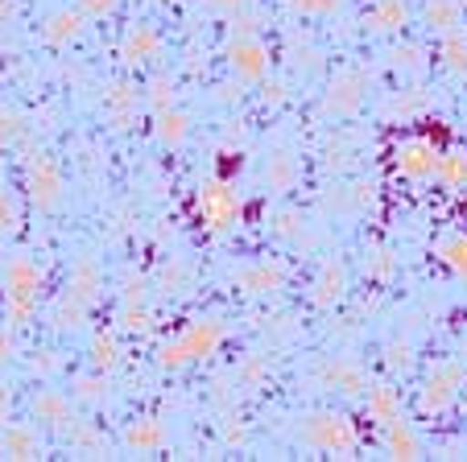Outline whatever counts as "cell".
Wrapping results in <instances>:
<instances>
[{
    "label": "cell",
    "instance_id": "1",
    "mask_svg": "<svg viewBox=\"0 0 467 462\" xmlns=\"http://www.w3.org/2000/svg\"><path fill=\"white\" fill-rule=\"evenodd\" d=\"M37 297H42V269L29 256H13L5 264V323L13 331H26L37 318Z\"/></svg>",
    "mask_w": 467,
    "mask_h": 462
},
{
    "label": "cell",
    "instance_id": "2",
    "mask_svg": "<svg viewBox=\"0 0 467 462\" xmlns=\"http://www.w3.org/2000/svg\"><path fill=\"white\" fill-rule=\"evenodd\" d=\"M223 339H228V331H223L215 318H194V323H186L174 339L161 343L158 364L166 367V372H178V367L194 364V359H212L215 351L223 347Z\"/></svg>",
    "mask_w": 467,
    "mask_h": 462
},
{
    "label": "cell",
    "instance_id": "3",
    "mask_svg": "<svg viewBox=\"0 0 467 462\" xmlns=\"http://www.w3.org/2000/svg\"><path fill=\"white\" fill-rule=\"evenodd\" d=\"M194 215H199V223L207 231H228L244 215V199H240V190L228 178H207L199 186V194H194Z\"/></svg>",
    "mask_w": 467,
    "mask_h": 462
},
{
    "label": "cell",
    "instance_id": "4",
    "mask_svg": "<svg viewBox=\"0 0 467 462\" xmlns=\"http://www.w3.org/2000/svg\"><path fill=\"white\" fill-rule=\"evenodd\" d=\"M302 446L348 458V454L360 446V434H356L352 417H344V413H336V409H323V413H310L306 417V426H302Z\"/></svg>",
    "mask_w": 467,
    "mask_h": 462
},
{
    "label": "cell",
    "instance_id": "5",
    "mask_svg": "<svg viewBox=\"0 0 467 462\" xmlns=\"http://www.w3.org/2000/svg\"><path fill=\"white\" fill-rule=\"evenodd\" d=\"M223 58H228L232 75L240 83H265L269 70H274V50L261 34H232L223 46Z\"/></svg>",
    "mask_w": 467,
    "mask_h": 462
},
{
    "label": "cell",
    "instance_id": "6",
    "mask_svg": "<svg viewBox=\"0 0 467 462\" xmlns=\"http://www.w3.org/2000/svg\"><path fill=\"white\" fill-rule=\"evenodd\" d=\"M467 384V367L455 364V359H439V364H431V372H426L422 380V393H418V409L426 413V417H434V413H447L451 405L459 401V388Z\"/></svg>",
    "mask_w": 467,
    "mask_h": 462
},
{
    "label": "cell",
    "instance_id": "7",
    "mask_svg": "<svg viewBox=\"0 0 467 462\" xmlns=\"http://www.w3.org/2000/svg\"><path fill=\"white\" fill-rule=\"evenodd\" d=\"M26 194L34 210H54L67 194V174H62V161L54 153H34L26 161Z\"/></svg>",
    "mask_w": 467,
    "mask_h": 462
},
{
    "label": "cell",
    "instance_id": "8",
    "mask_svg": "<svg viewBox=\"0 0 467 462\" xmlns=\"http://www.w3.org/2000/svg\"><path fill=\"white\" fill-rule=\"evenodd\" d=\"M368 87H372L368 70H360V67L339 70L336 79L327 83L323 116H331V120H348V116H356L364 108V99H368Z\"/></svg>",
    "mask_w": 467,
    "mask_h": 462
},
{
    "label": "cell",
    "instance_id": "9",
    "mask_svg": "<svg viewBox=\"0 0 467 462\" xmlns=\"http://www.w3.org/2000/svg\"><path fill=\"white\" fill-rule=\"evenodd\" d=\"M439 153L442 149L434 145L431 137H406L393 149V169L406 178V182H426V178H434Z\"/></svg>",
    "mask_w": 467,
    "mask_h": 462
},
{
    "label": "cell",
    "instance_id": "10",
    "mask_svg": "<svg viewBox=\"0 0 467 462\" xmlns=\"http://www.w3.org/2000/svg\"><path fill=\"white\" fill-rule=\"evenodd\" d=\"M29 413H34V421L42 429H58V434L79 426V417H75V393H62V388H37L29 396Z\"/></svg>",
    "mask_w": 467,
    "mask_h": 462
},
{
    "label": "cell",
    "instance_id": "11",
    "mask_svg": "<svg viewBox=\"0 0 467 462\" xmlns=\"http://www.w3.org/2000/svg\"><path fill=\"white\" fill-rule=\"evenodd\" d=\"M161 50H166V37H161V29L150 26V21L129 26L124 37H120V62L124 67H150V62L161 58Z\"/></svg>",
    "mask_w": 467,
    "mask_h": 462
},
{
    "label": "cell",
    "instance_id": "12",
    "mask_svg": "<svg viewBox=\"0 0 467 462\" xmlns=\"http://www.w3.org/2000/svg\"><path fill=\"white\" fill-rule=\"evenodd\" d=\"M46 442H42V426H29V421H5L0 426V454L13 462L26 458H42Z\"/></svg>",
    "mask_w": 467,
    "mask_h": 462
},
{
    "label": "cell",
    "instance_id": "13",
    "mask_svg": "<svg viewBox=\"0 0 467 462\" xmlns=\"http://www.w3.org/2000/svg\"><path fill=\"white\" fill-rule=\"evenodd\" d=\"M318 380H323V388H331V393H344V396H364L368 393V372H364L356 359H327L323 367H318Z\"/></svg>",
    "mask_w": 467,
    "mask_h": 462
},
{
    "label": "cell",
    "instance_id": "14",
    "mask_svg": "<svg viewBox=\"0 0 467 462\" xmlns=\"http://www.w3.org/2000/svg\"><path fill=\"white\" fill-rule=\"evenodd\" d=\"M348 293V269L344 261H336V256H327L323 264H318L315 281H310V302L318 305V310H331V305H339Z\"/></svg>",
    "mask_w": 467,
    "mask_h": 462
},
{
    "label": "cell",
    "instance_id": "15",
    "mask_svg": "<svg viewBox=\"0 0 467 462\" xmlns=\"http://www.w3.org/2000/svg\"><path fill=\"white\" fill-rule=\"evenodd\" d=\"M145 104V91H137L132 83H112L104 91V116L112 120V128H132L137 116H141Z\"/></svg>",
    "mask_w": 467,
    "mask_h": 462
},
{
    "label": "cell",
    "instance_id": "16",
    "mask_svg": "<svg viewBox=\"0 0 467 462\" xmlns=\"http://www.w3.org/2000/svg\"><path fill=\"white\" fill-rule=\"evenodd\" d=\"M282 285H285V269L277 261H253V264H240L236 269V289H244L248 297L277 293Z\"/></svg>",
    "mask_w": 467,
    "mask_h": 462
},
{
    "label": "cell",
    "instance_id": "17",
    "mask_svg": "<svg viewBox=\"0 0 467 462\" xmlns=\"http://www.w3.org/2000/svg\"><path fill=\"white\" fill-rule=\"evenodd\" d=\"M88 13L75 5V9H58V13H50V17L42 21V42L46 46H54V50H62V46H71V42H79L83 37V29H88Z\"/></svg>",
    "mask_w": 467,
    "mask_h": 462
},
{
    "label": "cell",
    "instance_id": "18",
    "mask_svg": "<svg viewBox=\"0 0 467 462\" xmlns=\"http://www.w3.org/2000/svg\"><path fill=\"white\" fill-rule=\"evenodd\" d=\"M364 417L385 429L389 421L401 417V393H397L393 384H368V393H364Z\"/></svg>",
    "mask_w": 467,
    "mask_h": 462
},
{
    "label": "cell",
    "instance_id": "19",
    "mask_svg": "<svg viewBox=\"0 0 467 462\" xmlns=\"http://www.w3.org/2000/svg\"><path fill=\"white\" fill-rule=\"evenodd\" d=\"M166 442H170V434H166V421L161 417H137L124 429V446L137 454H158Z\"/></svg>",
    "mask_w": 467,
    "mask_h": 462
},
{
    "label": "cell",
    "instance_id": "20",
    "mask_svg": "<svg viewBox=\"0 0 467 462\" xmlns=\"http://www.w3.org/2000/svg\"><path fill=\"white\" fill-rule=\"evenodd\" d=\"M364 26L372 34H401L410 26V5L406 0H372V9L364 13Z\"/></svg>",
    "mask_w": 467,
    "mask_h": 462
},
{
    "label": "cell",
    "instance_id": "21",
    "mask_svg": "<svg viewBox=\"0 0 467 462\" xmlns=\"http://www.w3.org/2000/svg\"><path fill=\"white\" fill-rule=\"evenodd\" d=\"M385 454L389 458H401V462L422 458V437L414 434V426H410L406 417H397L385 426Z\"/></svg>",
    "mask_w": 467,
    "mask_h": 462
},
{
    "label": "cell",
    "instance_id": "22",
    "mask_svg": "<svg viewBox=\"0 0 467 462\" xmlns=\"http://www.w3.org/2000/svg\"><path fill=\"white\" fill-rule=\"evenodd\" d=\"M88 310H91L88 302H79L71 289H62L58 302L50 305V326L62 334H75V331H83V323H88Z\"/></svg>",
    "mask_w": 467,
    "mask_h": 462
},
{
    "label": "cell",
    "instance_id": "23",
    "mask_svg": "<svg viewBox=\"0 0 467 462\" xmlns=\"http://www.w3.org/2000/svg\"><path fill=\"white\" fill-rule=\"evenodd\" d=\"M422 21L431 34H455L463 29V0H426L422 5Z\"/></svg>",
    "mask_w": 467,
    "mask_h": 462
},
{
    "label": "cell",
    "instance_id": "24",
    "mask_svg": "<svg viewBox=\"0 0 467 462\" xmlns=\"http://www.w3.org/2000/svg\"><path fill=\"white\" fill-rule=\"evenodd\" d=\"M67 289H71L79 302L96 305L99 297H104V269H99L96 261H79L71 269V277H67Z\"/></svg>",
    "mask_w": 467,
    "mask_h": 462
},
{
    "label": "cell",
    "instance_id": "25",
    "mask_svg": "<svg viewBox=\"0 0 467 462\" xmlns=\"http://www.w3.org/2000/svg\"><path fill=\"white\" fill-rule=\"evenodd\" d=\"M298 178H302V166H298V158H294V153H274V158L265 161V186H269L274 194L294 190V186H298Z\"/></svg>",
    "mask_w": 467,
    "mask_h": 462
},
{
    "label": "cell",
    "instance_id": "26",
    "mask_svg": "<svg viewBox=\"0 0 467 462\" xmlns=\"http://www.w3.org/2000/svg\"><path fill=\"white\" fill-rule=\"evenodd\" d=\"M112 372H75L71 375V393L79 405H104L108 396H112V380H108Z\"/></svg>",
    "mask_w": 467,
    "mask_h": 462
},
{
    "label": "cell",
    "instance_id": "27",
    "mask_svg": "<svg viewBox=\"0 0 467 462\" xmlns=\"http://www.w3.org/2000/svg\"><path fill=\"white\" fill-rule=\"evenodd\" d=\"M434 182L447 190H467V149H442L439 166H434Z\"/></svg>",
    "mask_w": 467,
    "mask_h": 462
},
{
    "label": "cell",
    "instance_id": "28",
    "mask_svg": "<svg viewBox=\"0 0 467 462\" xmlns=\"http://www.w3.org/2000/svg\"><path fill=\"white\" fill-rule=\"evenodd\" d=\"M153 132H158V140L161 145H170V149H178V145H186V137H191V116L182 112V108H166V112H158V124H153Z\"/></svg>",
    "mask_w": 467,
    "mask_h": 462
},
{
    "label": "cell",
    "instance_id": "29",
    "mask_svg": "<svg viewBox=\"0 0 467 462\" xmlns=\"http://www.w3.org/2000/svg\"><path fill=\"white\" fill-rule=\"evenodd\" d=\"M439 62L451 75H467V29H455V34L439 37Z\"/></svg>",
    "mask_w": 467,
    "mask_h": 462
},
{
    "label": "cell",
    "instance_id": "30",
    "mask_svg": "<svg viewBox=\"0 0 467 462\" xmlns=\"http://www.w3.org/2000/svg\"><path fill=\"white\" fill-rule=\"evenodd\" d=\"M389 67H393L397 75H426L431 54H426V46H418V42H401L393 54H389Z\"/></svg>",
    "mask_w": 467,
    "mask_h": 462
},
{
    "label": "cell",
    "instance_id": "31",
    "mask_svg": "<svg viewBox=\"0 0 467 462\" xmlns=\"http://www.w3.org/2000/svg\"><path fill=\"white\" fill-rule=\"evenodd\" d=\"M145 104L153 108V116L158 112H166V108H174L178 104V83L170 79V75H153L150 83H145Z\"/></svg>",
    "mask_w": 467,
    "mask_h": 462
},
{
    "label": "cell",
    "instance_id": "32",
    "mask_svg": "<svg viewBox=\"0 0 467 462\" xmlns=\"http://www.w3.org/2000/svg\"><path fill=\"white\" fill-rule=\"evenodd\" d=\"M434 252H439V261L447 264L459 281H467V236H442Z\"/></svg>",
    "mask_w": 467,
    "mask_h": 462
},
{
    "label": "cell",
    "instance_id": "33",
    "mask_svg": "<svg viewBox=\"0 0 467 462\" xmlns=\"http://www.w3.org/2000/svg\"><path fill=\"white\" fill-rule=\"evenodd\" d=\"M91 367H99V372H116L120 367V339L112 331L91 339Z\"/></svg>",
    "mask_w": 467,
    "mask_h": 462
},
{
    "label": "cell",
    "instance_id": "34",
    "mask_svg": "<svg viewBox=\"0 0 467 462\" xmlns=\"http://www.w3.org/2000/svg\"><path fill=\"white\" fill-rule=\"evenodd\" d=\"M294 17H336L344 9V0H282Z\"/></svg>",
    "mask_w": 467,
    "mask_h": 462
},
{
    "label": "cell",
    "instance_id": "35",
    "mask_svg": "<svg viewBox=\"0 0 467 462\" xmlns=\"http://www.w3.org/2000/svg\"><path fill=\"white\" fill-rule=\"evenodd\" d=\"M26 116L17 112L13 104H0V145H17L21 137H26Z\"/></svg>",
    "mask_w": 467,
    "mask_h": 462
},
{
    "label": "cell",
    "instance_id": "36",
    "mask_svg": "<svg viewBox=\"0 0 467 462\" xmlns=\"http://www.w3.org/2000/svg\"><path fill=\"white\" fill-rule=\"evenodd\" d=\"M153 326V314L145 310V302H124L120 310V331L124 334H145Z\"/></svg>",
    "mask_w": 467,
    "mask_h": 462
},
{
    "label": "cell",
    "instance_id": "37",
    "mask_svg": "<svg viewBox=\"0 0 467 462\" xmlns=\"http://www.w3.org/2000/svg\"><path fill=\"white\" fill-rule=\"evenodd\" d=\"M274 236L277 240H302L306 236V219L298 210H277L274 215Z\"/></svg>",
    "mask_w": 467,
    "mask_h": 462
},
{
    "label": "cell",
    "instance_id": "38",
    "mask_svg": "<svg viewBox=\"0 0 467 462\" xmlns=\"http://www.w3.org/2000/svg\"><path fill=\"white\" fill-rule=\"evenodd\" d=\"M426 108V96H422V87H410V91H401V96L393 99V104L385 108V116H397L401 112V120H410V116H418Z\"/></svg>",
    "mask_w": 467,
    "mask_h": 462
},
{
    "label": "cell",
    "instance_id": "39",
    "mask_svg": "<svg viewBox=\"0 0 467 462\" xmlns=\"http://www.w3.org/2000/svg\"><path fill=\"white\" fill-rule=\"evenodd\" d=\"M21 227V202L13 190H0V236H13Z\"/></svg>",
    "mask_w": 467,
    "mask_h": 462
},
{
    "label": "cell",
    "instance_id": "40",
    "mask_svg": "<svg viewBox=\"0 0 467 462\" xmlns=\"http://www.w3.org/2000/svg\"><path fill=\"white\" fill-rule=\"evenodd\" d=\"M364 272H368L372 281H389L397 272V256L389 252V248H377V252H368V261H364Z\"/></svg>",
    "mask_w": 467,
    "mask_h": 462
},
{
    "label": "cell",
    "instance_id": "41",
    "mask_svg": "<svg viewBox=\"0 0 467 462\" xmlns=\"http://www.w3.org/2000/svg\"><path fill=\"white\" fill-rule=\"evenodd\" d=\"M385 367L389 372H410V367H414V347H410V343H389L385 347Z\"/></svg>",
    "mask_w": 467,
    "mask_h": 462
},
{
    "label": "cell",
    "instance_id": "42",
    "mask_svg": "<svg viewBox=\"0 0 467 462\" xmlns=\"http://www.w3.org/2000/svg\"><path fill=\"white\" fill-rule=\"evenodd\" d=\"M62 372V355L58 351H37L34 359H29V375H37V380H46V375Z\"/></svg>",
    "mask_w": 467,
    "mask_h": 462
},
{
    "label": "cell",
    "instance_id": "43",
    "mask_svg": "<svg viewBox=\"0 0 467 462\" xmlns=\"http://www.w3.org/2000/svg\"><path fill=\"white\" fill-rule=\"evenodd\" d=\"M265 21H261V13H253V5L248 9H240V13H232V34H256Z\"/></svg>",
    "mask_w": 467,
    "mask_h": 462
},
{
    "label": "cell",
    "instance_id": "44",
    "mask_svg": "<svg viewBox=\"0 0 467 462\" xmlns=\"http://www.w3.org/2000/svg\"><path fill=\"white\" fill-rule=\"evenodd\" d=\"M285 99H290V91H285L282 79H265V87H261V104L265 108H282Z\"/></svg>",
    "mask_w": 467,
    "mask_h": 462
},
{
    "label": "cell",
    "instance_id": "45",
    "mask_svg": "<svg viewBox=\"0 0 467 462\" xmlns=\"http://www.w3.org/2000/svg\"><path fill=\"white\" fill-rule=\"evenodd\" d=\"M67 434H71V446H79V450H99V446H104V437H99L91 426H79V429L71 426Z\"/></svg>",
    "mask_w": 467,
    "mask_h": 462
},
{
    "label": "cell",
    "instance_id": "46",
    "mask_svg": "<svg viewBox=\"0 0 467 462\" xmlns=\"http://www.w3.org/2000/svg\"><path fill=\"white\" fill-rule=\"evenodd\" d=\"M13 355H17V331H13V326L5 323V326H0V367L9 364Z\"/></svg>",
    "mask_w": 467,
    "mask_h": 462
},
{
    "label": "cell",
    "instance_id": "47",
    "mask_svg": "<svg viewBox=\"0 0 467 462\" xmlns=\"http://www.w3.org/2000/svg\"><path fill=\"white\" fill-rule=\"evenodd\" d=\"M75 5H79V9L88 13V17H112L120 0H75Z\"/></svg>",
    "mask_w": 467,
    "mask_h": 462
},
{
    "label": "cell",
    "instance_id": "48",
    "mask_svg": "<svg viewBox=\"0 0 467 462\" xmlns=\"http://www.w3.org/2000/svg\"><path fill=\"white\" fill-rule=\"evenodd\" d=\"M372 199H377V186H372V182H356V186H352V202H356V210H368V207H372Z\"/></svg>",
    "mask_w": 467,
    "mask_h": 462
},
{
    "label": "cell",
    "instance_id": "49",
    "mask_svg": "<svg viewBox=\"0 0 467 462\" xmlns=\"http://www.w3.org/2000/svg\"><path fill=\"white\" fill-rule=\"evenodd\" d=\"M253 0H203V9H212V13H223V17H232V13H240V9H248Z\"/></svg>",
    "mask_w": 467,
    "mask_h": 462
},
{
    "label": "cell",
    "instance_id": "50",
    "mask_svg": "<svg viewBox=\"0 0 467 462\" xmlns=\"http://www.w3.org/2000/svg\"><path fill=\"white\" fill-rule=\"evenodd\" d=\"M9 413H13V388L9 384H0V426L9 421Z\"/></svg>",
    "mask_w": 467,
    "mask_h": 462
},
{
    "label": "cell",
    "instance_id": "51",
    "mask_svg": "<svg viewBox=\"0 0 467 462\" xmlns=\"http://www.w3.org/2000/svg\"><path fill=\"white\" fill-rule=\"evenodd\" d=\"M124 302H145V281H129V289H124Z\"/></svg>",
    "mask_w": 467,
    "mask_h": 462
},
{
    "label": "cell",
    "instance_id": "52",
    "mask_svg": "<svg viewBox=\"0 0 467 462\" xmlns=\"http://www.w3.org/2000/svg\"><path fill=\"white\" fill-rule=\"evenodd\" d=\"M215 91H220V99H223V104H232V99H236V104H240V87H232V83H223V87H215Z\"/></svg>",
    "mask_w": 467,
    "mask_h": 462
}]
</instances>
